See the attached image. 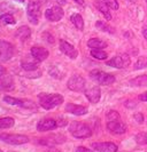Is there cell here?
Wrapping results in <instances>:
<instances>
[{
  "label": "cell",
  "instance_id": "6da1fadb",
  "mask_svg": "<svg viewBox=\"0 0 147 152\" xmlns=\"http://www.w3.org/2000/svg\"><path fill=\"white\" fill-rule=\"evenodd\" d=\"M39 105L45 110H52L63 103V96L61 94H46L41 93L38 95Z\"/></svg>",
  "mask_w": 147,
  "mask_h": 152
},
{
  "label": "cell",
  "instance_id": "7a4b0ae2",
  "mask_svg": "<svg viewBox=\"0 0 147 152\" xmlns=\"http://www.w3.org/2000/svg\"><path fill=\"white\" fill-rule=\"evenodd\" d=\"M70 134L76 138H89L92 135V129L84 122L74 121L69 126Z\"/></svg>",
  "mask_w": 147,
  "mask_h": 152
},
{
  "label": "cell",
  "instance_id": "3957f363",
  "mask_svg": "<svg viewBox=\"0 0 147 152\" xmlns=\"http://www.w3.org/2000/svg\"><path fill=\"white\" fill-rule=\"evenodd\" d=\"M90 78L97 84L102 85V86H108L115 83V77L110 73L103 72L100 70H93L90 72Z\"/></svg>",
  "mask_w": 147,
  "mask_h": 152
},
{
  "label": "cell",
  "instance_id": "277c9868",
  "mask_svg": "<svg viewBox=\"0 0 147 152\" xmlns=\"http://www.w3.org/2000/svg\"><path fill=\"white\" fill-rule=\"evenodd\" d=\"M27 16H28V20L29 22L37 25L40 20V16H41V10H40V5H39L37 1H33L31 0L30 2L28 4V7H27Z\"/></svg>",
  "mask_w": 147,
  "mask_h": 152
},
{
  "label": "cell",
  "instance_id": "5b68a950",
  "mask_svg": "<svg viewBox=\"0 0 147 152\" xmlns=\"http://www.w3.org/2000/svg\"><path fill=\"white\" fill-rule=\"evenodd\" d=\"M0 141L12 145H21L25 144L29 142V137L25 135H20V134H6L1 133L0 134Z\"/></svg>",
  "mask_w": 147,
  "mask_h": 152
},
{
  "label": "cell",
  "instance_id": "8992f818",
  "mask_svg": "<svg viewBox=\"0 0 147 152\" xmlns=\"http://www.w3.org/2000/svg\"><path fill=\"white\" fill-rule=\"evenodd\" d=\"M130 57L129 55L126 54H122V55H117V56H114L113 58H110L109 61L106 62V64L108 66H112V68H116V69H124L128 68L130 65Z\"/></svg>",
  "mask_w": 147,
  "mask_h": 152
},
{
  "label": "cell",
  "instance_id": "52a82bcc",
  "mask_svg": "<svg viewBox=\"0 0 147 152\" xmlns=\"http://www.w3.org/2000/svg\"><path fill=\"white\" fill-rule=\"evenodd\" d=\"M14 46L6 40L0 39V61L7 62L14 56Z\"/></svg>",
  "mask_w": 147,
  "mask_h": 152
},
{
  "label": "cell",
  "instance_id": "ba28073f",
  "mask_svg": "<svg viewBox=\"0 0 147 152\" xmlns=\"http://www.w3.org/2000/svg\"><path fill=\"white\" fill-rule=\"evenodd\" d=\"M85 79L83 77L75 75L69 78V80L67 83V87H68V89L72 91H85Z\"/></svg>",
  "mask_w": 147,
  "mask_h": 152
},
{
  "label": "cell",
  "instance_id": "9c48e42d",
  "mask_svg": "<svg viewBox=\"0 0 147 152\" xmlns=\"http://www.w3.org/2000/svg\"><path fill=\"white\" fill-rule=\"evenodd\" d=\"M4 101L9 105H15V107H24V109H35L36 107V104L30 99H21L13 97V96H5Z\"/></svg>",
  "mask_w": 147,
  "mask_h": 152
},
{
  "label": "cell",
  "instance_id": "30bf717a",
  "mask_svg": "<svg viewBox=\"0 0 147 152\" xmlns=\"http://www.w3.org/2000/svg\"><path fill=\"white\" fill-rule=\"evenodd\" d=\"M64 15L63 9L59 6H53V7L48 8L45 12V17L49 22H59Z\"/></svg>",
  "mask_w": 147,
  "mask_h": 152
},
{
  "label": "cell",
  "instance_id": "8fae6325",
  "mask_svg": "<svg viewBox=\"0 0 147 152\" xmlns=\"http://www.w3.org/2000/svg\"><path fill=\"white\" fill-rule=\"evenodd\" d=\"M15 88V81L13 77L8 76L6 73H0V91H12Z\"/></svg>",
  "mask_w": 147,
  "mask_h": 152
},
{
  "label": "cell",
  "instance_id": "7c38bea8",
  "mask_svg": "<svg viewBox=\"0 0 147 152\" xmlns=\"http://www.w3.org/2000/svg\"><path fill=\"white\" fill-rule=\"evenodd\" d=\"M107 129L112 132L113 134H117V135H122L126 132V125L124 122L121 121V119L118 120H112V121L107 122Z\"/></svg>",
  "mask_w": 147,
  "mask_h": 152
},
{
  "label": "cell",
  "instance_id": "4fadbf2b",
  "mask_svg": "<svg viewBox=\"0 0 147 152\" xmlns=\"http://www.w3.org/2000/svg\"><path fill=\"white\" fill-rule=\"evenodd\" d=\"M60 50L71 60L77 58L78 50L72 45H70L69 42H67L66 40H60Z\"/></svg>",
  "mask_w": 147,
  "mask_h": 152
},
{
  "label": "cell",
  "instance_id": "5bb4252c",
  "mask_svg": "<svg viewBox=\"0 0 147 152\" xmlns=\"http://www.w3.org/2000/svg\"><path fill=\"white\" fill-rule=\"evenodd\" d=\"M58 121L52 118H45L41 119L40 121L37 124V130L38 132H48V130H53L58 128Z\"/></svg>",
  "mask_w": 147,
  "mask_h": 152
},
{
  "label": "cell",
  "instance_id": "9a60e30c",
  "mask_svg": "<svg viewBox=\"0 0 147 152\" xmlns=\"http://www.w3.org/2000/svg\"><path fill=\"white\" fill-rule=\"evenodd\" d=\"M66 142V137L62 136V135H49L44 138H40L39 140V144L47 145V146H53L56 144H62Z\"/></svg>",
  "mask_w": 147,
  "mask_h": 152
},
{
  "label": "cell",
  "instance_id": "2e32d148",
  "mask_svg": "<svg viewBox=\"0 0 147 152\" xmlns=\"http://www.w3.org/2000/svg\"><path fill=\"white\" fill-rule=\"evenodd\" d=\"M92 149L97 152H116L117 145L112 142H95L92 143Z\"/></svg>",
  "mask_w": 147,
  "mask_h": 152
},
{
  "label": "cell",
  "instance_id": "e0dca14e",
  "mask_svg": "<svg viewBox=\"0 0 147 152\" xmlns=\"http://www.w3.org/2000/svg\"><path fill=\"white\" fill-rule=\"evenodd\" d=\"M84 94H85L86 99H89L92 104L98 103L101 99V91L98 86H94V87H91L89 89H85Z\"/></svg>",
  "mask_w": 147,
  "mask_h": 152
},
{
  "label": "cell",
  "instance_id": "ac0fdd59",
  "mask_svg": "<svg viewBox=\"0 0 147 152\" xmlns=\"http://www.w3.org/2000/svg\"><path fill=\"white\" fill-rule=\"evenodd\" d=\"M48 55H49L48 50H47L46 48H44V47L35 46V47L31 48V56L35 60H37L38 62L45 61L47 57H48Z\"/></svg>",
  "mask_w": 147,
  "mask_h": 152
},
{
  "label": "cell",
  "instance_id": "d6986e66",
  "mask_svg": "<svg viewBox=\"0 0 147 152\" xmlns=\"http://www.w3.org/2000/svg\"><path fill=\"white\" fill-rule=\"evenodd\" d=\"M66 111L68 113H71L74 115H84L87 113L89 109L83 105H78V104H74V103H68L66 105Z\"/></svg>",
  "mask_w": 147,
  "mask_h": 152
},
{
  "label": "cell",
  "instance_id": "ffe728a7",
  "mask_svg": "<svg viewBox=\"0 0 147 152\" xmlns=\"http://www.w3.org/2000/svg\"><path fill=\"white\" fill-rule=\"evenodd\" d=\"M94 6L98 8V10L100 12L102 15L105 16V18H106L107 21H110V20H112V14H110L109 7L102 1V0H94Z\"/></svg>",
  "mask_w": 147,
  "mask_h": 152
},
{
  "label": "cell",
  "instance_id": "44dd1931",
  "mask_svg": "<svg viewBox=\"0 0 147 152\" xmlns=\"http://www.w3.org/2000/svg\"><path fill=\"white\" fill-rule=\"evenodd\" d=\"M15 36H16V38H18L21 41H25V40H28L31 36L30 28H29V26H27V25L20 26V28L16 30Z\"/></svg>",
  "mask_w": 147,
  "mask_h": 152
},
{
  "label": "cell",
  "instance_id": "7402d4cb",
  "mask_svg": "<svg viewBox=\"0 0 147 152\" xmlns=\"http://www.w3.org/2000/svg\"><path fill=\"white\" fill-rule=\"evenodd\" d=\"M87 46L92 49H102L107 47V42H105L103 40L99 38H91L87 41Z\"/></svg>",
  "mask_w": 147,
  "mask_h": 152
},
{
  "label": "cell",
  "instance_id": "603a6c76",
  "mask_svg": "<svg viewBox=\"0 0 147 152\" xmlns=\"http://www.w3.org/2000/svg\"><path fill=\"white\" fill-rule=\"evenodd\" d=\"M129 84L131 85L132 87H147V73L131 79Z\"/></svg>",
  "mask_w": 147,
  "mask_h": 152
},
{
  "label": "cell",
  "instance_id": "cb8c5ba5",
  "mask_svg": "<svg viewBox=\"0 0 147 152\" xmlns=\"http://www.w3.org/2000/svg\"><path fill=\"white\" fill-rule=\"evenodd\" d=\"M21 68L23 69V71H36L39 68V62L37 60H33V61H22Z\"/></svg>",
  "mask_w": 147,
  "mask_h": 152
},
{
  "label": "cell",
  "instance_id": "d4e9b609",
  "mask_svg": "<svg viewBox=\"0 0 147 152\" xmlns=\"http://www.w3.org/2000/svg\"><path fill=\"white\" fill-rule=\"evenodd\" d=\"M70 21L72 22V24L75 25V28L79 31H83L84 30V20H83V17L82 15H79V14H74V15H71L70 17Z\"/></svg>",
  "mask_w": 147,
  "mask_h": 152
},
{
  "label": "cell",
  "instance_id": "484cf974",
  "mask_svg": "<svg viewBox=\"0 0 147 152\" xmlns=\"http://www.w3.org/2000/svg\"><path fill=\"white\" fill-rule=\"evenodd\" d=\"M15 124V120L10 117H6V118H0V129H8L12 128Z\"/></svg>",
  "mask_w": 147,
  "mask_h": 152
},
{
  "label": "cell",
  "instance_id": "4316f807",
  "mask_svg": "<svg viewBox=\"0 0 147 152\" xmlns=\"http://www.w3.org/2000/svg\"><path fill=\"white\" fill-rule=\"evenodd\" d=\"M90 54L92 57H94L95 60H99V61H105L108 57V54L103 52L102 49H91Z\"/></svg>",
  "mask_w": 147,
  "mask_h": 152
},
{
  "label": "cell",
  "instance_id": "83f0119b",
  "mask_svg": "<svg viewBox=\"0 0 147 152\" xmlns=\"http://www.w3.org/2000/svg\"><path fill=\"white\" fill-rule=\"evenodd\" d=\"M0 23L5 25H13L15 24V18L12 14H2L0 16Z\"/></svg>",
  "mask_w": 147,
  "mask_h": 152
},
{
  "label": "cell",
  "instance_id": "f1b7e54d",
  "mask_svg": "<svg viewBox=\"0 0 147 152\" xmlns=\"http://www.w3.org/2000/svg\"><path fill=\"white\" fill-rule=\"evenodd\" d=\"M95 26L99 29V30L103 31V32H108V33H114V29L108 25L107 23L105 22H101V21H98V22L95 23Z\"/></svg>",
  "mask_w": 147,
  "mask_h": 152
},
{
  "label": "cell",
  "instance_id": "f546056e",
  "mask_svg": "<svg viewBox=\"0 0 147 152\" xmlns=\"http://www.w3.org/2000/svg\"><path fill=\"white\" fill-rule=\"evenodd\" d=\"M147 68V57H139L134 63V70H141Z\"/></svg>",
  "mask_w": 147,
  "mask_h": 152
},
{
  "label": "cell",
  "instance_id": "4dcf8cb0",
  "mask_svg": "<svg viewBox=\"0 0 147 152\" xmlns=\"http://www.w3.org/2000/svg\"><path fill=\"white\" fill-rule=\"evenodd\" d=\"M136 142L140 145L147 144V133H139L136 136Z\"/></svg>",
  "mask_w": 147,
  "mask_h": 152
},
{
  "label": "cell",
  "instance_id": "1f68e13d",
  "mask_svg": "<svg viewBox=\"0 0 147 152\" xmlns=\"http://www.w3.org/2000/svg\"><path fill=\"white\" fill-rule=\"evenodd\" d=\"M106 118H107V120L108 121H112V120H118V119H121L120 118V114L117 111H114V110H112V111H109L108 113L106 114Z\"/></svg>",
  "mask_w": 147,
  "mask_h": 152
},
{
  "label": "cell",
  "instance_id": "d6a6232c",
  "mask_svg": "<svg viewBox=\"0 0 147 152\" xmlns=\"http://www.w3.org/2000/svg\"><path fill=\"white\" fill-rule=\"evenodd\" d=\"M102 1H103L110 9H114V10H117V9H118V2H117V0H102Z\"/></svg>",
  "mask_w": 147,
  "mask_h": 152
},
{
  "label": "cell",
  "instance_id": "836d02e7",
  "mask_svg": "<svg viewBox=\"0 0 147 152\" xmlns=\"http://www.w3.org/2000/svg\"><path fill=\"white\" fill-rule=\"evenodd\" d=\"M49 75L53 77V78H58V79H60V78H62V73H60L59 72V69L55 68V66H51V69H49Z\"/></svg>",
  "mask_w": 147,
  "mask_h": 152
},
{
  "label": "cell",
  "instance_id": "e575fe53",
  "mask_svg": "<svg viewBox=\"0 0 147 152\" xmlns=\"http://www.w3.org/2000/svg\"><path fill=\"white\" fill-rule=\"evenodd\" d=\"M133 118H134V120H137L138 124H143V122H144V117H143L141 113H136Z\"/></svg>",
  "mask_w": 147,
  "mask_h": 152
},
{
  "label": "cell",
  "instance_id": "d590c367",
  "mask_svg": "<svg viewBox=\"0 0 147 152\" xmlns=\"http://www.w3.org/2000/svg\"><path fill=\"white\" fill-rule=\"evenodd\" d=\"M76 152H93L92 150H90V149H87L85 146H78L77 149H76Z\"/></svg>",
  "mask_w": 147,
  "mask_h": 152
},
{
  "label": "cell",
  "instance_id": "8d00e7d4",
  "mask_svg": "<svg viewBox=\"0 0 147 152\" xmlns=\"http://www.w3.org/2000/svg\"><path fill=\"white\" fill-rule=\"evenodd\" d=\"M138 99H139V101H143V102H147V91L143 93V94H140L139 96H138Z\"/></svg>",
  "mask_w": 147,
  "mask_h": 152
},
{
  "label": "cell",
  "instance_id": "74e56055",
  "mask_svg": "<svg viewBox=\"0 0 147 152\" xmlns=\"http://www.w3.org/2000/svg\"><path fill=\"white\" fill-rule=\"evenodd\" d=\"M141 33H143V36H144V38L147 40V28H143V30H141Z\"/></svg>",
  "mask_w": 147,
  "mask_h": 152
},
{
  "label": "cell",
  "instance_id": "f35d334b",
  "mask_svg": "<svg viewBox=\"0 0 147 152\" xmlns=\"http://www.w3.org/2000/svg\"><path fill=\"white\" fill-rule=\"evenodd\" d=\"M74 1H75L76 4H78L79 6H84V5H85V1H84V0H74Z\"/></svg>",
  "mask_w": 147,
  "mask_h": 152
},
{
  "label": "cell",
  "instance_id": "ab89813d",
  "mask_svg": "<svg viewBox=\"0 0 147 152\" xmlns=\"http://www.w3.org/2000/svg\"><path fill=\"white\" fill-rule=\"evenodd\" d=\"M5 72H6L5 68H4V66H2L1 64H0V73H5Z\"/></svg>",
  "mask_w": 147,
  "mask_h": 152
},
{
  "label": "cell",
  "instance_id": "60d3db41",
  "mask_svg": "<svg viewBox=\"0 0 147 152\" xmlns=\"http://www.w3.org/2000/svg\"><path fill=\"white\" fill-rule=\"evenodd\" d=\"M58 2L60 5H66V0H58Z\"/></svg>",
  "mask_w": 147,
  "mask_h": 152
},
{
  "label": "cell",
  "instance_id": "b9f144b4",
  "mask_svg": "<svg viewBox=\"0 0 147 152\" xmlns=\"http://www.w3.org/2000/svg\"><path fill=\"white\" fill-rule=\"evenodd\" d=\"M47 152H58V151H54V150H49V151H47Z\"/></svg>",
  "mask_w": 147,
  "mask_h": 152
},
{
  "label": "cell",
  "instance_id": "7bdbcfd3",
  "mask_svg": "<svg viewBox=\"0 0 147 152\" xmlns=\"http://www.w3.org/2000/svg\"><path fill=\"white\" fill-rule=\"evenodd\" d=\"M16 1H20V2H24V0H16Z\"/></svg>",
  "mask_w": 147,
  "mask_h": 152
},
{
  "label": "cell",
  "instance_id": "ee69618b",
  "mask_svg": "<svg viewBox=\"0 0 147 152\" xmlns=\"http://www.w3.org/2000/svg\"><path fill=\"white\" fill-rule=\"evenodd\" d=\"M0 152H2V151H1V150H0Z\"/></svg>",
  "mask_w": 147,
  "mask_h": 152
},
{
  "label": "cell",
  "instance_id": "f6af8a7d",
  "mask_svg": "<svg viewBox=\"0 0 147 152\" xmlns=\"http://www.w3.org/2000/svg\"><path fill=\"white\" fill-rule=\"evenodd\" d=\"M146 4H147V0H146Z\"/></svg>",
  "mask_w": 147,
  "mask_h": 152
}]
</instances>
